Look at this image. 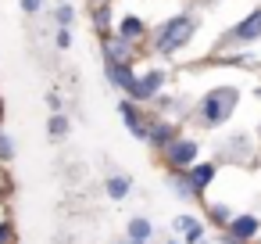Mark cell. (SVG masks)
<instances>
[{"instance_id":"8992f818","label":"cell","mask_w":261,"mask_h":244,"mask_svg":"<svg viewBox=\"0 0 261 244\" xmlns=\"http://www.w3.org/2000/svg\"><path fill=\"white\" fill-rule=\"evenodd\" d=\"M211 180H215V165H211V162H204V165H193V169H190V187H193V194H197V190H204Z\"/></svg>"},{"instance_id":"3957f363","label":"cell","mask_w":261,"mask_h":244,"mask_svg":"<svg viewBox=\"0 0 261 244\" xmlns=\"http://www.w3.org/2000/svg\"><path fill=\"white\" fill-rule=\"evenodd\" d=\"M161 83H165V72H147V76H136V86L129 90V97H136V101H150V97L161 90Z\"/></svg>"},{"instance_id":"ba28073f","label":"cell","mask_w":261,"mask_h":244,"mask_svg":"<svg viewBox=\"0 0 261 244\" xmlns=\"http://www.w3.org/2000/svg\"><path fill=\"white\" fill-rule=\"evenodd\" d=\"M104 61H129V40H108L104 43Z\"/></svg>"},{"instance_id":"52a82bcc","label":"cell","mask_w":261,"mask_h":244,"mask_svg":"<svg viewBox=\"0 0 261 244\" xmlns=\"http://www.w3.org/2000/svg\"><path fill=\"white\" fill-rule=\"evenodd\" d=\"M232 36H236V40H257V36H261V11H254L247 22H240V26L232 29Z\"/></svg>"},{"instance_id":"44dd1931","label":"cell","mask_w":261,"mask_h":244,"mask_svg":"<svg viewBox=\"0 0 261 244\" xmlns=\"http://www.w3.org/2000/svg\"><path fill=\"white\" fill-rule=\"evenodd\" d=\"M8 237H11V226H8V223H4V226H0V244H4V240H8Z\"/></svg>"},{"instance_id":"e0dca14e","label":"cell","mask_w":261,"mask_h":244,"mask_svg":"<svg viewBox=\"0 0 261 244\" xmlns=\"http://www.w3.org/2000/svg\"><path fill=\"white\" fill-rule=\"evenodd\" d=\"M11 154H15V144H11V137H8L4 129H0V158L11 162Z\"/></svg>"},{"instance_id":"ffe728a7","label":"cell","mask_w":261,"mask_h":244,"mask_svg":"<svg viewBox=\"0 0 261 244\" xmlns=\"http://www.w3.org/2000/svg\"><path fill=\"white\" fill-rule=\"evenodd\" d=\"M40 8V0H22V11H36Z\"/></svg>"},{"instance_id":"4fadbf2b","label":"cell","mask_w":261,"mask_h":244,"mask_svg":"<svg viewBox=\"0 0 261 244\" xmlns=\"http://www.w3.org/2000/svg\"><path fill=\"white\" fill-rule=\"evenodd\" d=\"M147 137H150L154 144H172V126H165V122H158L154 129H147Z\"/></svg>"},{"instance_id":"6da1fadb","label":"cell","mask_w":261,"mask_h":244,"mask_svg":"<svg viewBox=\"0 0 261 244\" xmlns=\"http://www.w3.org/2000/svg\"><path fill=\"white\" fill-rule=\"evenodd\" d=\"M197 33V18L193 15H175L165 22V29L158 33V54H175L179 47H186V40Z\"/></svg>"},{"instance_id":"8fae6325","label":"cell","mask_w":261,"mask_h":244,"mask_svg":"<svg viewBox=\"0 0 261 244\" xmlns=\"http://www.w3.org/2000/svg\"><path fill=\"white\" fill-rule=\"evenodd\" d=\"M122 119H125V126H129V133H133V137H140V140L147 137V126L140 122V115L133 112V104H122Z\"/></svg>"},{"instance_id":"d6986e66","label":"cell","mask_w":261,"mask_h":244,"mask_svg":"<svg viewBox=\"0 0 261 244\" xmlns=\"http://www.w3.org/2000/svg\"><path fill=\"white\" fill-rule=\"evenodd\" d=\"M58 47H61V51H65V47H72V33H68V29H61V33H58Z\"/></svg>"},{"instance_id":"7402d4cb","label":"cell","mask_w":261,"mask_h":244,"mask_svg":"<svg viewBox=\"0 0 261 244\" xmlns=\"http://www.w3.org/2000/svg\"><path fill=\"white\" fill-rule=\"evenodd\" d=\"M129 244H147V240H129Z\"/></svg>"},{"instance_id":"5b68a950","label":"cell","mask_w":261,"mask_h":244,"mask_svg":"<svg viewBox=\"0 0 261 244\" xmlns=\"http://www.w3.org/2000/svg\"><path fill=\"white\" fill-rule=\"evenodd\" d=\"M108 79H111V86H118V90H125V94L136 86V76H133L129 61H108Z\"/></svg>"},{"instance_id":"30bf717a","label":"cell","mask_w":261,"mask_h":244,"mask_svg":"<svg viewBox=\"0 0 261 244\" xmlns=\"http://www.w3.org/2000/svg\"><path fill=\"white\" fill-rule=\"evenodd\" d=\"M118 36H122V40H129V43H133V40H140V36H143V22H140L136 15L122 18V26H118Z\"/></svg>"},{"instance_id":"7a4b0ae2","label":"cell","mask_w":261,"mask_h":244,"mask_svg":"<svg viewBox=\"0 0 261 244\" xmlns=\"http://www.w3.org/2000/svg\"><path fill=\"white\" fill-rule=\"evenodd\" d=\"M236 101H240V94H236L232 86H218V90H211V94L200 101V119H204L207 126H218V122H225V119L232 115Z\"/></svg>"},{"instance_id":"277c9868","label":"cell","mask_w":261,"mask_h":244,"mask_svg":"<svg viewBox=\"0 0 261 244\" xmlns=\"http://www.w3.org/2000/svg\"><path fill=\"white\" fill-rule=\"evenodd\" d=\"M193 158H197V144H193V140H172V144H168V162H172L175 169H190Z\"/></svg>"},{"instance_id":"7c38bea8","label":"cell","mask_w":261,"mask_h":244,"mask_svg":"<svg viewBox=\"0 0 261 244\" xmlns=\"http://www.w3.org/2000/svg\"><path fill=\"white\" fill-rule=\"evenodd\" d=\"M129 187H133L129 176H111V180H108V194H111L115 201H122V197L129 194Z\"/></svg>"},{"instance_id":"9a60e30c","label":"cell","mask_w":261,"mask_h":244,"mask_svg":"<svg viewBox=\"0 0 261 244\" xmlns=\"http://www.w3.org/2000/svg\"><path fill=\"white\" fill-rule=\"evenodd\" d=\"M72 22H75V8H72V4H61V8H58V26L68 29Z\"/></svg>"},{"instance_id":"9c48e42d","label":"cell","mask_w":261,"mask_h":244,"mask_svg":"<svg viewBox=\"0 0 261 244\" xmlns=\"http://www.w3.org/2000/svg\"><path fill=\"white\" fill-rule=\"evenodd\" d=\"M229 230H232V237H236V240H247V237H254V233H257V219H254V215H240V219H232V226H229Z\"/></svg>"},{"instance_id":"5bb4252c","label":"cell","mask_w":261,"mask_h":244,"mask_svg":"<svg viewBox=\"0 0 261 244\" xmlns=\"http://www.w3.org/2000/svg\"><path fill=\"white\" fill-rule=\"evenodd\" d=\"M129 237H133V240H147V237H150V223H147V219H133V223H129Z\"/></svg>"},{"instance_id":"2e32d148","label":"cell","mask_w":261,"mask_h":244,"mask_svg":"<svg viewBox=\"0 0 261 244\" xmlns=\"http://www.w3.org/2000/svg\"><path fill=\"white\" fill-rule=\"evenodd\" d=\"M47 129H50V137H65V133H68V119H65V115H54Z\"/></svg>"},{"instance_id":"ac0fdd59","label":"cell","mask_w":261,"mask_h":244,"mask_svg":"<svg viewBox=\"0 0 261 244\" xmlns=\"http://www.w3.org/2000/svg\"><path fill=\"white\" fill-rule=\"evenodd\" d=\"M93 18H97V29H104V26H108V18H111V11H108V8H97V15H93Z\"/></svg>"}]
</instances>
